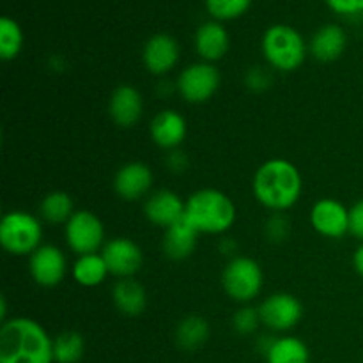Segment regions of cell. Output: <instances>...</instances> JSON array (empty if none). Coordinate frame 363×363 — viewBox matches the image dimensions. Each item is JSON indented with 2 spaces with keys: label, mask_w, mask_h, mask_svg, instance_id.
I'll use <instances>...</instances> for the list:
<instances>
[{
  "label": "cell",
  "mask_w": 363,
  "mask_h": 363,
  "mask_svg": "<svg viewBox=\"0 0 363 363\" xmlns=\"http://www.w3.org/2000/svg\"><path fill=\"white\" fill-rule=\"evenodd\" d=\"M53 340L38 321L14 318L0 328V363H52Z\"/></svg>",
  "instance_id": "6da1fadb"
},
{
  "label": "cell",
  "mask_w": 363,
  "mask_h": 363,
  "mask_svg": "<svg viewBox=\"0 0 363 363\" xmlns=\"http://www.w3.org/2000/svg\"><path fill=\"white\" fill-rule=\"evenodd\" d=\"M254 195L264 208L272 211H286L300 201L301 174L296 165L282 158L262 163L254 176Z\"/></svg>",
  "instance_id": "7a4b0ae2"
},
{
  "label": "cell",
  "mask_w": 363,
  "mask_h": 363,
  "mask_svg": "<svg viewBox=\"0 0 363 363\" xmlns=\"http://www.w3.org/2000/svg\"><path fill=\"white\" fill-rule=\"evenodd\" d=\"M184 215L199 234H223L236 220V208L223 191L204 188L188 199Z\"/></svg>",
  "instance_id": "3957f363"
},
{
  "label": "cell",
  "mask_w": 363,
  "mask_h": 363,
  "mask_svg": "<svg viewBox=\"0 0 363 363\" xmlns=\"http://www.w3.org/2000/svg\"><path fill=\"white\" fill-rule=\"evenodd\" d=\"M262 52L275 69L294 71L303 64L307 48L303 38L293 27L275 25L264 34Z\"/></svg>",
  "instance_id": "277c9868"
},
{
  "label": "cell",
  "mask_w": 363,
  "mask_h": 363,
  "mask_svg": "<svg viewBox=\"0 0 363 363\" xmlns=\"http://www.w3.org/2000/svg\"><path fill=\"white\" fill-rule=\"evenodd\" d=\"M43 227L34 215L11 211L0 222V243L13 255L34 254L41 247Z\"/></svg>",
  "instance_id": "5b68a950"
},
{
  "label": "cell",
  "mask_w": 363,
  "mask_h": 363,
  "mask_svg": "<svg viewBox=\"0 0 363 363\" xmlns=\"http://www.w3.org/2000/svg\"><path fill=\"white\" fill-rule=\"evenodd\" d=\"M262 282H264V275H262L261 266L250 257H234L223 269V291L227 296L240 303L255 300L261 293Z\"/></svg>",
  "instance_id": "8992f818"
},
{
  "label": "cell",
  "mask_w": 363,
  "mask_h": 363,
  "mask_svg": "<svg viewBox=\"0 0 363 363\" xmlns=\"http://www.w3.org/2000/svg\"><path fill=\"white\" fill-rule=\"evenodd\" d=\"M66 241L74 254H98L105 247V227L103 222L91 211H74L66 223Z\"/></svg>",
  "instance_id": "52a82bcc"
},
{
  "label": "cell",
  "mask_w": 363,
  "mask_h": 363,
  "mask_svg": "<svg viewBox=\"0 0 363 363\" xmlns=\"http://www.w3.org/2000/svg\"><path fill=\"white\" fill-rule=\"evenodd\" d=\"M220 87V73L213 64L199 62L188 66L177 78V91L188 103H206Z\"/></svg>",
  "instance_id": "ba28073f"
},
{
  "label": "cell",
  "mask_w": 363,
  "mask_h": 363,
  "mask_svg": "<svg viewBox=\"0 0 363 363\" xmlns=\"http://www.w3.org/2000/svg\"><path fill=\"white\" fill-rule=\"evenodd\" d=\"M303 314V307L296 296L289 293H275L266 298L259 307L261 323L275 332L294 328Z\"/></svg>",
  "instance_id": "9c48e42d"
},
{
  "label": "cell",
  "mask_w": 363,
  "mask_h": 363,
  "mask_svg": "<svg viewBox=\"0 0 363 363\" xmlns=\"http://www.w3.org/2000/svg\"><path fill=\"white\" fill-rule=\"evenodd\" d=\"M110 275L119 279H131L142 268L144 255L140 247L128 238H113L101 250Z\"/></svg>",
  "instance_id": "30bf717a"
},
{
  "label": "cell",
  "mask_w": 363,
  "mask_h": 363,
  "mask_svg": "<svg viewBox=\"0 0 363 363\" xmlns=\"http://www.w3.org/2000/svg\"><path fill=\"white\" fill-rule=\"evenodd\" d=\"M315 233L330 240H339L350 233V209L335 199H321L311 211Z\"/></svg>",
  "instance_id": "8fae6325"
},
{
  "label": "cell",
  "mask_w": 363,
  "mask_h": 363,
  "mask_svg": "<svg viewBox=\"0 0 363 363\" xmlns=\"http://www.w3.org/2000/svg\"><path fill=\"white\" fill-rule=\"evenodd\" d=\"M30 275L34 282L41 287H55L66 277L67 262L62 252L53 245H41L30 255Z\"/></svg>",
  "instance_id": "7c38bea8"
},
{
  "label": "cell",
  "mask_w": 363,
  "mask_h": 363,
  "mask_svg": "<svg viewBox=\"0 0 363 363\" xmlns=\"http://www.w3.org/2000/svg\"><path fill=\"white\" fill-rule=\"evenodd\" d=\"M152 186V172L145 163L131 162L121 167L113 177V190L123 201H138Z\"/></svg>",
  "instance_id": "4fadbf2b"
},
{
  "label": "cell",
  "mask_w": 363,
  "mask_h": 363,
  "mask_svg": "<svg viewBox=\"0 0 363 363\" xmlns=\"http://www.w3.org/2000/svg\"><path fill=\"white\" fill-rule=\"evenodd\" d=\"M145 216L155 225L169 229L170 225L183 218L184 211H186V202L177 194L170 190H160L152 194L145 202Z\"/></svg>",
  "instance_id": "5bb4252c"
},
{
  "label": "cell",
  "mask_w": 363,
  "mask_h": 363,
  "mask_svg": "<svg viewBox=\"0 0 363 363\" xmlns=\"http://www.w3.org/2000/svg\"><path fill=\"white\" fill-rule=\"evenodd\" d=\"M144 64L149 73L162 77L167 74L179 59V46L176 39L167 34H156L145 43L144 48Z\"/></svg>",
  "instance_id": "9a60e30c"
},
{
  "label": "cell",
  "mask_w": 363,
  "mask_h": 363,
  "mask_svg": "<svg viewBox=\"0 0 363 363\" xmlns=\"http://www.w3.org/2000/svg\"><path fill=\"white\" fill-rule=\"evenodd\" d=\"M144 101L140 92L131 85H121L112 92L108 101V113L121 128H131L140 121Z\"/></svg>",
  "instance_id": "2e32d148"
},
{
  "label": "cell",
  "mask_w": 363,
  "mask_h": 363,
  "mask_svg": "<svg viewBox=\"0 0 363 363\" xmlns=\"http://www.w3.org/2000/svg\"><path fill=\"white\" fill-rule=\"evenodd\" d=\"M199 230L191 225L186 215L177 220L174 225L165 229V238H163V252L167 257L174 261H183L194 254L197 247Z\"/></svg>",
  "instance_id": "e0dca14e"
},
{
  "label": "cell",
  "mask_w": 363,
  "mask_h": 363,
  "mask_svg": "<svg viewBox=\"0 0 363 363\" xmlns=\"http://www.w3.org/2000/svg\"><path fill=\"white\" fill-rule=\"evenodd\" d=\"M186 130V119L176 110H163L151 123L152 140L163 149H174L183 144Z\"/></svg>",
  "instance_id": "ac0fdd59"
},
{
  "label": "cell",
  "mask_w": 363,
  "mask_h": 363,
  "mask_svg": "<svg viewBox=\"0 0 363 363\" xmlns=\"http://www.w3.org/2000/svg\"><path fill=\"white\" fill-rule=\"evenodd\" d=\"M195 48L199 55L208 62L220 60L229 50V35L227 30L220 23L208 21L202 25L195 35Z\"/></svg>",
  "instance_id": "d6986e66"
},
{
  "label": "cell",
  "mask_w": 363,
  "mask_h": 363,
  "mask_svg": "<svg viewBox=\"0 0 363 363\" xmlns=\"http://www.w3.org/2000/svg\"><path fill=\"white\" fill-rule=\"evenodd\" d=\"M311 48L315 59L323 62H332L342 55L346 48V34L339 25H326L315 32Z\"/></svg>",
  "instance_id": "ffe728a7"
},
{
  "label": "cell",
  "mask_w": 363,
  "mask_h": 363,
  "mask_svg": "<svg viewBox=\"0 0 363 363\" xmlns=\"http://www.w3.org/2000/svg\"><path fill=\"white\" fill-rule=\"evenodd\" d=\"M112 298L116 307L123 312L124 315H138L145 311L147 296L142 284L133 279H121L113 286Z\"/></svg>",
  "instance_id": "44dd1931"
},
{
  "label": "cell",
  "mask_w": 363,
  "mask_h": 363,
  "mask_svg": "<svg viewBox=\"0 0 363 363\" xmlns=\"http://www.w3.org/2000/svg\"><path fill=\"white\" fill-rule=\"evenodd\" d=\"M311 353L303 340L298 337H280L266 350L268 363H308Z\"/></svg>",
  "instance_id": "7402d4cb"
},
{
  "label": "cell",
  "mask_w": 363,
  "mask_h": 363,
  "mask_svg": "<svg viewBox=\"0 0 363 363\" xmlns=\"http://www.w3.org/2000/svg\"><path fill=\"white\" fill-rule=\"evenodd\" d=\"M106 275H110L106 262L101 254L80 255L73 266V277L80 286L96 287L105 282Z\"/></svg>",
  "instance_id": "603a6c76"
},
{
  "label": "cell",
  "mask_w": 363,
  "mask_h": 363,
  "mask_svg": "<svg viewBox=\"0 0 363 363\" xmlns=\"http://www.w3.org/2000/svg\"><path fill=\"white\" fill-rule=\"evenodd\" d=\"M209 337V325L204 318L188 315L177 325L176 340L179 347L186 351H194L201 347Z\"/></svg>",
  "instance_id": "cb8c5ba5"
},
{
  "label": "cell",
  "mask_w": 363,
  "mask_h": 363,
  "mask_svg": "<svg viewBox=\"0 0 363 363\" xmlns=\"http://www.w3.org/2000/svg\"><path fill=\"white\" fill-rule=\"evenodd\" d=\"M39 211L46 222L67 223V220L74 215L73 199L66 191H52L43 199Z\"/></svg>",
  "instance_id": "d4e9b609"
},
{
  "label": "cell",
  "mask_w": 363,
  "mask_h": 363,
  "mask_svg": "<svg viewBox=\"0 0 363 363\" xmlns=\"http://www.w3.org/2000/svg\"><path fill=\"white\" fill-rule=\"evenodd\" d=\"M85 353V340L78 332H64L53 340V362L78 363Z\"/></svg>",
  "instance_id": "484cf974"
},
{
  "label": "cell",
  "mask_w": 363,
  "mask_h": 363,
  "mask_svg": "<svg viewBox=\"0 0 363 363\" xmlns=\"http://www.w3.org/2000/svg\"><path fill=\"white\" fill-rule=\"evenodd\" d=\"M23 45V34L14 20L4 16L0 20V57L4 60H13L20 53Z\"/></svg>",
  "instance_id": "4316f807"
},
{
  "label": "cell",
  "mask_w": 363,
  "mask_h": 363,
  "mask_svg": "<svg viewBox=\"0 0 363 363\" xmlns=\"http://www.w3.org/2000/svg\"><path fill=\"white\" fill-rule=\"evenodd\" d=\"M252 0H206L208 11L218 20H233L248 9Z\"/></svg>",
  "instance_id": "83f0119b"
},
{
  "label": "cell",
  "mask_w": 363,
  "mask_h": 363,
  "mask_svg": "<svg viewBox=\"0 0 363 363\" xmlns=\"http://www.w3.org/2000/svg\"><path fill=\"white\" fill-rule=\"evenodd\" d=\"M234 330L241 335H248V333L255 332L261 323V315H259V308L254 307H243L234 314Z\"/></svg>",
  "instance_id": "f1b7e54d"
},
{
  "label": "cell",
  "mask_w": 363,
  "mask_h": 363,
  "mask_svg": "<svg viewBox=\"0 0 363 363\" xmlns=\"http://www.w3.org/2000/svg\"><path fill=\"white\" fill-rule=\"evenodd\" d=\"M266 233H268V238H272L273 241L286 240L287 233H289V222H287L282 215H273L272 218L268 220Z\"/></svg>",
  "instance_id": "f546056e"
},
{
  "label": "cell",
  "mask_w": 363,
  "mask_h": 363,
  "mask_svg": "<svg viewBox=\"0 0 363 363\" xmlns=\"http://www.w3.org/2000/svg\"><path fill=\"white\" fill-rule=\"evenodd\" d=\"M350 233L363 241V199L350 209Z\"/></svg>",
  "instance_id": "4dcf8cb0"
},
{
  "label": "cell",
  "mask_w": 363,
  "mask_h": 363,
  "mask_svg": "<svg viewBox=\"0 0 363 363\" xmlns=\"http://www.w3.org/2000/svg\"><path fill=\"white\" fill-rule=\"evenodd\" d=\"M333 11L340 14L363 13V0H326Z\"/></svg>",
  "instance_id": "1f68e13d"
},
{
  "label": "cell",
  "mask_w": 363,
  "mask_h": 363,
  "mask_svg": "<svg viewBox=\"0 0 363 363\" xmlns=\"http://www.w3.org/2000/svg\"><path fill=\"white\" fill-rule=\"evenodd\" d=\"M247 84H248V87H252V89H255V91H259V89L268 87L269 80H268V77H266V74L262 73L261 67H257V69H252L250 73H248Z\"/></svg>",
  "instance_id": "d6a6232c"
},
{
  "label": "cell",
  "mask_w": 363,
  "mask_h": 363,
  "mask_svg": "<svg viewBox=\"0 0 363 363\" xmlns=\"http://www.w3.org/2000/svg\"><path fill=\"white\" fill-rule=\"evenodd\" d=\"M353 266H354V269H357L358 275L363 277V245L362 247H358L357 252H354Z\"/></svg>",
  "instance_id": "836d02e7"
}]
</instances>
